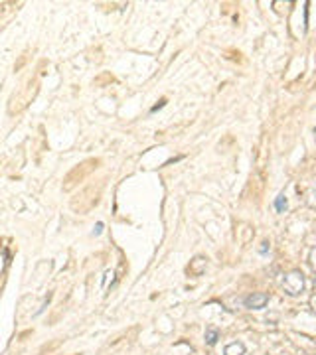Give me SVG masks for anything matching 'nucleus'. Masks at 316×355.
I'll use <instances>...</instances> for the list:
<instances>
[{
  "instance_id": "nucleus-2",
  "label": "nucleus",
  "mask_w": 316,
  "mask_h": 355,
  "mask_svg": "<svg viewBox=\"0 0 316 355\" xmlns=\"http://www.w3.org/2000/svg\"><path fill=\"white\" fill-rule=\"evenodd\" d=\"M243 304H245L249 310H263L269 304V294H265V292H253V294H249L243 300Z\"/></svg>"
},
{
  "instance_id": "nucleus-4",
  "label": "nucleus",
  "mask_w": 316,
  "mask_h": 355,
  "mask_svg": "<svg viewBox=\"0 0 316 355\" xmlns=\"http://www.w3.org/2000/svg\"><path fill=\"white\" fill-rule=\"evenodd\" d=\"M218 339H220V332L216 328H207L205 330V341H207V345H216Z\"/></svg>"
},
{
  "instance_id": "nucleus-6",
  "label": "nucleus",
  "mask_w": 316,
  "mask_h": 355,
  "mask_svg": "<svg viewBox=\"0 0 316 355\" xmlns=\"http://www.w3.org/2000/svg\"><path fill=\"white\" fill-rule=\"evenodd\" d=\"M308 306H310V312H312V314H316V294H312V296H310Z\"/></svg>"
},
{
  "instance_id": "nucleus-5",
  "label": "nucleus",
  "mask_w": 316,
  "mask_h": 355,
  "mask_svg": "<svg viewBox=\"0 0 316 355\" xmlns=\"http://www.w3.org/2000/svg\"><path fill=\"white\" fill-rule=\"evenodd\" d=\"M275 209L279 213H285V209H287V197H285V193L277 195V199H275Z\"/></svg>"
},
{
  "instance_id": "nucleus-7",
  "label": "nucleus",
  "mask_w": 316,
  "mask_h": 355,
  "mask_svg": "<svg viewBox=\"0 0 316 355\" xmlns=\"http://www.w3.org/2000/svg\"><path fill=\"white\" fill-rule=\"evenodd\" d=\"M310 267H312V271L316 272V249L310 251Z\"/></svg>"
},
{
  "instance_id": "nucleus-3",
  "label": "nucleus",
  "mask_w": 316,
  "mask_h": 355,
  "mask_svg": "<svg viewBox=\"0 0 316 355\" xmlns=\"http://www.w3.org/2000/svg\"><path fill=\"white\" fill-rule=\"evenodd\" d=\"M224 355H245V345L241 341H231L229 345H226Z\"/></svg>"
},
{
  "instance_id": "nucleus-1",
  "label": "nucleus",
  "mask_w": 316,
  "mask_h": 355,
  "mask_svg": "<svg viewBox=\"0 0 316 355\" xmlns=\"http://www.w3.org/2000/svg\"><path fill=\"white\" fill-rule=\"evenodd\" d=\"M304 274L300 271H291L285 274L283 278V288L289 296H298L302 290H304Z\"/></svg>"
},
{
  "instance_id": "nucleus-8",
  "label": "nucleus",
  "mask_w": 316,
  "mask_h": 355,
  "mask_svg": "<svg viewBox=\"0 0 316 355\" xmlns=\"http://www.w3.org/2000/svg\"><path fill=\"white\" fill-rule=\"evenodd\" d=\"M101 229H103V223H97V227H95V233L99 235V233H101Z\"/></svg>"
}]
</instances>
